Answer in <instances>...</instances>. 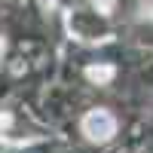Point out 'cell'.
<instances>
[{
  "instance_id": "6da1fadb",
  "label": "cell",
  "mask_w": 153,
  "mask_h": 153,
  "mask_svg": "<svg viewBox=\"0 0 153 153\" xmlns=\"http://www.w3.org/2000/svg\"><path fill=\"white\" fill-rule=\"evenodd\" d=\"M83 132L92 138V141H110V138L117 135V120H113V113H107V110H92V113H86V120H83Z\"/></svg>"
}]
</instances>
